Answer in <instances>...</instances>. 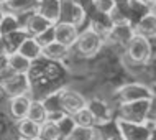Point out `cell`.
I'll return each mask as SVG.
<instances>
[{
    "label": "cell",
    "mask_w": 156,
    "mask_h": 140,
    "mask_svg": "<svg viewBox=\"0 0 156 140\" xmlns=\"http://www.w3.org/2000/svg\"><path fill=\"white\" fill-rule=\"evenodd\" d=\"M28 119H31L33 122H36V124L43 125L46 120H48V109H46V105L43 101L40 99H33L31 104H30V111H28Z\"/></svg>",
    "instance_id": "cell-22"
},
{
    "label": "cell",
    "mask_w": 156,
    "mask_h": 140,
    "mask_svg": "<svg viewBox=\"0 0 156 140\" xmlns=\"http://www.w3.org/2000/svg\"><path fill=\"white\" fill-rule=\"evenodd\" d=\"M0 10H2V5H0Z\"/></svg>",
    "instance_id": "cell-35"
},
{
    "label": "cell",
    "mask_w": 156,
    "mask_h": 140,
    "mask_svg": "<svg viewBox=\"0 0 156 140\" xmlns=\"http://www.w3.org/2000/svg\"><path fill=\"white\" fill-rule=\"evenodd\" d=\"M8 56V68H10L13 73H20V74H30L31 71V64L33 61H30L28 58H25L22 53L18 51H13Z\"/></svg>",
    "instance_id": "cell-21"
},
{
    "label": "cell",
    "mask_w": 156,
    "mask_h": 140,
    "mask_svg": "<svg viewBox=\"0 0 156 140\" xmlns=\"http://www.w3.org/2000/svg\"><path fill=\"white\" fill-rule=\"evenodd\" d=\"M31 97L30 94H23V96H16L12 97L10 102H8V109H10V114L15 120H22L28 116V111H30V104H31Z\"/></svg>",
    "instance_id": "cell-14"
},
{
    "label": "cell",
    "mask_w": 156,
    "mask_h": 140,
    "mask_svg": "<svg viewBox=\"0 0 156 140\" xmlns=\"http://www.w3.org/2000/svg\"><path fill=\"white\" fill-rule=\"evenodd\" d=\"M5 2H8V0H0V5L3 7V5H5Z\"/></svg>",
    "instance_id": "cell-32"
},
{
    "label": "cell",
    "mask_w": 156,
    "mask_h": 140,
    "mask_svg": "<svg viewBox=\"0 0 156 140\" xmlns=\"http://www.w3.org/2000/svg\"><path fill=\"white\" fill-rule=\"evenodd\" d=\"M87 107H89V111L95 119V125H107L112 120L113 111L107 101L99 99V97H92V99H87Z\"/></svg>",
    "instance_id": "cell-10"
},
{
    "label": "cell",
    "mask_w": 156,
    "mask_h": 140,
    "mask_svg": "<svg viewBox=\"0 0 156 140\" xmlns=\"http://www.w3.org/2000/svg\"><path fill=\"white\" fill-rule=\"evenodd\" d=\"M18 53H22L25 58H28L30 61H36V59L43 58V46L40 45V41L35 36L28 35L25 38V41L20 45Z\"/></svg>",
    "instance_id": "cell-17"
},
{
    "label": "cell",
    "mask_w": 156,
    "mask_h": 140,
    "mask_svg": "<svg viewBox=\"0 0 156 140\" xmlns=\"http://www.w3.org/2000/svg\"><path fill=\"white\" fill-rule=\"evenodd\" d=\"M18 140H25V138H18Z\"/></svg>",
    "instance_id": "cell-34"
},
{
    "label": "cell",
    "mask_w": 156,
    "mask_h": 140,
    "mask_svg": "<svg viewBox=\"0 0 156 140\" xmlns=\"http://www.w3.org/2000/svg\"><path fill=\"white\" fill-rule=\"evenodd\" d=\"M38 5H40V0H8L3 5V10L10 12V13H15L22 18L23 15L36 12Z\"/></svg>",
    "instance_id": "cell-13"
},
{
    "label": "cell",
    "mask_w": 156,
    "mask_h": 140,
    "mask_svg": "<svg viewBox=\"0 0 156 140\" xmlns=\"http://www.w3.org/2000/svg\"><path fill=\"white\" fill-rule=\"evenodd\" d=\"M153 48H151L150 38L143 36V35H136L130 40V43L125 46V54L135 64H146L151 58Z\"/></svg>",
    "instance_id": "cell-3"
},
{
    "label": "cell",
    "mask_w": 156,
    "mask_h": 140,
    "mask_svg": "<svg viewBox=\"0 0 156 140\" xmlns=\"http://www.w3.org/2000/svg\"><path fill=\"white\" fill-rule=\"evenodd\" d=\"M76 120H74V117L71 116V114H66L64 117L61 119L59 122H58V127H59V130H61V135H62V140H67L69 138V135L73 134V130L76 129Z\"/></svg>",
    "instance_id": "cell-27"
},
{
    "label": "cell",
    "mask_w": 156,
    "mask_h": 140,
    "mask_svg": "<svg viewBox=\"0 0 156 140\" xmlns=\"http://www.w3.org/2000/svg\"><path fill=\"white\" fill-rule=\"evenodd\" d=\"M117 101L119 104H126V102H135V101H141V99H153L154 92L153 89L148 87L146 84L141 83H130L122 86L120 89H117Z\"/></svg>",
    "instance_id": "cell-5"
},
{
    "label": "cell",
    "mask_w": 156,
    "mask_h": 140,
    "mask_svg": "<svg viewBox=\"0 0 156 140\" xmlns=\"http://www.w3.org/2000/svg\"><path fill=\"white\" fill-rule=\"evenodd\" d=\"M92 5H94L95 12L99 13H104V15H110L112 10L117 7V0H90Z\"/></svg>",
    "instance_id": "cell-28"
},
{
    "label": "cell",
    "mask_w": 156,
    "mask_h": 140,
    "mask_svg": "<svg viewBox=\"0 0 156 140\" xmlns=\"http://www.w3.org/2000/svg\"><path fill=\"white\" fill-rule=\"evenodd\" d=\"M86 20V10L77 0H62V12L59 22H67L81 27L82 22Z\"/></svg>",
    "instance_id": "cell-8"
},
{
    "label": "cell",
    "mask_w": 156,
    "mask_h": 140,
    "mask_svg": "<svg viewBox=\"0 0 156 140\" xmlns=\"http://www.w3.org/2000/svg\"><path fill=\"white\" fill-rule=\"evenodd\" d=\"M20 28H23L20 17L3 10L2 17H0V36H7V35H10V33L16 31V30H20Z\"/></svg>",
    "instance_id": "cell-19"
},
{
    "label": "cell",
    "mask_w": 156,
    "mask_h": 140,
    "mask_svg": "<svg viewBox=\"0 0 156 140\" xmlns=\"http://www.w3.org/2000/svg\"><path fill=\"white\" fill-rule=\"evenodd\" d=\"M71 48L66 45L59 43V41H53V43L46 45L43 48V58L49 59V61H62L69 56Z\"/></svg>",
    "instance_id": "cell-20"
},
{
    "label": "cell",
    "mask_w": 156,
    "mask_h": 140,
    "mask_svg": "<svg viewBox=\"0 0 156 140\" xmlns=\"http://www.w3.org/2000/svg\"><path fill=\"white\" fill-rule=\"evenodd\" d=\"M0 54H10V48H8L5 36H0Z\"/></svg>",
    "instance_id": "cell-30"
},
{
    "label": "cell",
    "mask_w": 156,
    "mask_h": 140,
    "mask_svg": "<svg viewBox=\"0 0 156 140\" xmlns=\"http://www.w3.org/2000/svg\"><path fill=\"white\" fill-rule=\"evenodd\" d=\"M74 120L77 125H82V127H97L95 125V119L92 116V112L89 111V107H84L82 111L76 112L74 114Z\"/></svg>",
    "instance_id": "cell-26"
},
{
    "label": "cell",
    "mask_w": 156,
    "mask_h": 140,
    "mask_svg": "<svg viewBox=\"0 0 156 140\" xmlns=\"http://www.w3.org/2000/svg\"><path fill=\"white\" fill-rule=\"evenodd\" d=\"M54 28H56V41L69 46V48L76 46V41L79 38V33H81L77 25L67 23V22H58L54 25Z\"/></svg>",
    "instance_id": "cell-11"
},
{
    "label": "cell",
    "mask_w": 156,
    "mask_h": 140,
    "mask_svg": "<svg viewBox=\"0 0 156 140\" xmlns=\"http://www.w3.org/2000/svg\"><path fill=\"white\" fill-rule=\"evenodd\" d=\"M133 27H135V33L136 35H143L146 38H154L156 36V12L148 10L146 13H143Z\"/></svg>",
    "instance_id": "cell-12"
},
{
    "label": "cell",
    "mask_w": 156,
    "mask_h": 140,
    "mask_svg": "<svg viewBox=\"0 0 156 140\" xmlns=\"http://www.w3.org/2000/svg\"><path fill=\"white\" fill-rule=\"evenodd\" d=\"M67 140H100V137H99V130L95 127L76 125V129L73 130V134L69 135Z\"/></svg>",
    "instance_id": "cell-23"
},
{
    "label": "cell",
    "mask_w": 156,
    "mask_h": 140,
    "mask_svg": "<svg viewBox=\"0 0 156 140\" xmlns=\"http://www.w3.org/2000/svg\"><path fill=\"white\" fill-rule=\"evenodd\" d=\"M151 101L153 99H141L135 102L119 104V117L130 122H146L151 111Z\"/></svg>",
    "instance_id": "cell-4"
},
{
    "label": "cell",
    "mask_w": 156,
    "mask_h": 140,
    "mask_svg": "<svg viewBox=\"0 0 156 140\" xmlns=\"http://www.w3.org/2000/svg\"><path fill=\"white\" fill-rule=\"evenodd\" d=\"M16 132H18L20 138L35 140L38 137H41V125L33 122L31 119L25 117L22 120H16Z\"/></svg>",
    "instance_id": "cell-18"
},
{
    "label": "cell",
    "mask_w": 156,
    "mask_h": 140,
    "mask_svg": "<svg viewBox=\"0 0 156 140\" xmlns=\"http://www.w3.org/2000/svg\"><path fill=\"white\" fill-rule=\"evenodd\" d=\"M0 89L8 99L16 96H23V94H30L31 91V81H30V74H20L13 73L10 78H7L5 81L0 83Z\"/></svg>",
    "instance_id": "cell-6"
},
{
    "label": "cell",
    "mask_w": 156,
    "mask_h": 140,
    "mask_svg": "<svg viewBox=\"0 0 156 140\" xmlns=\"http://www.w3.org/2000/svg\"><path fill=\"white\" fill-rule=\"evenodd\" d=\"M115 127L123 140H153V127L146 122H130L123 119H117Z\"/></svg>",
    "instance_id": "cell-1"
},
{
    "label": "cell",
    "mask_w": 156,
    "mask_h": 140,
    "mask_svg": "<svg viewBox=\"0 0 156 140\" xmlns=\"http://www.w3.org/2000/svg\"><path fill=\"white\" fill-rule=\"evenodd\" d=\"M8 68V56L7 54H0V73H3Z\"/></svg>",
    "instance_id": "cell-31"
},
{
    "label": "cell",
    "mask_w": 156,
    "mask_h": 140,
    "mask_svg": "<svg viewBox=\"0 0 156 140\" xmlns=\"http://www.w3.org/2000/svg\"><path fill=\"white\" fill-rule=\"evenodd\" d=\"M104 43H105L104 36L99 35L92 27H87L79 33V38L76 41V50L84 58H94L102 50Z\"/></svg>",
    "instance_id": "cell-2"
},
{
    "label": "cell",
    "mask_w": 156,
    "mask_h": 140,
    "mask_svg": "<svg viewBox=\"0 0 156 140\" xmlns=\"http://www.w3.org/2000/svg\"><path fill=\"white\" fill-rule=\"evenodd\" d=\"M133 36H135L133 25H115V27H112L105 41H113V43H119L120 46H126Z\"/></svg>",
    "instance_id": "cell-15"
},
{
    "label": "cell",
    "mask_w": 156,
    "mask_h": 140,
    "mask_svg": "<svg viewBox=\"0 0 156 140\" xmlns=\"http://www.w3.org/2000/svg\"><path fill=\"white\" fill-rule=\"evenodd\" d=\"M38 12L44 15L48 20L53 23H58L61 20V12H62V0H40Z\"/></svg>",
    "instance_id": "cell-16"
},
{
    "label": "cell",
    "mask_w": 156,
    "mask_h": 140,
    "mask_svg": "<svg viewBox=\"0 0 156 140\" xmlns=\"http://www.w3.org/2000/svg\"><path fill=\"white\" fill-rule=\"evenodd\" d=\"M22 23H23V28L28 31V35H31V36L41 35V33L46 31L48 28H51L53 25H56V23H53L51 20L46 18L44 15H41L38 10L25 15V20Z\"/></svg>",
    "instance_id": "cell-9"
},
{
    "label": "cell",
    "mask_w": 156,
    "mask_h": 140,
    "mask_svg": "<svg viewBox=\"0 0 156 140\" xmlns=\"http://www.w3.org/2000/svg\"><path fill=\"white\" fill-rule=\"evenodd\" d=\"M35 140H43V138H41V137H38V138H35Z\"/></svg>",
    "instance_id": "cell-33"
},
{
    "label": "cell",
    "mask_w": 156,
    "mask_h": 140,
    "mask_svg": "<svg viewBox=\"0 0 156 140\" xmlns=\"http://www.w3.org/2000/svg\"><path fill=\"white\" fill-rule=\"evenodd\" d=\"M59 101H61V105L62 109L74 116L76 112L82 111L84 107H87V99L84 97L81 92H77L76 89H71V87H64L59 91Z\"/></svg>",
    "instance_id": "cell-7"
},
{
    "label": "cell",
    "mask_w": 156,
    "mask_h": 140,
    "mask_svg": "<svg viewBox=\"0 0 156 140\" xmlns=\"http://www.w3.org/2000/svg\"><path fill=\"white\" fill-rule=\"evenodd\" d=\"M28 36V31L25 28H20V30H16V31L13 33H10V35H7V43H8V48H10V53H13V51H18V48H20V45L25 41V38Z\"/></svg>",
    "instance_id": "cell-25"
},
{
    "label": "cell",
    "mask_w": 156,
    "mask_h": 140,
    "mask_svg": "<svg viewBox=\"0 0 156 140\" xmlns=\"http://www.w3.org/2000/svg\"><path fill=\"white\" fill-rule=\"evenodd\" d=\"M35 38H36L38 41H40V45L43 46V48H44L46 45H49V43H53V41H56V28H54V25H53L51 28H48L46 31H43L41 35L35 36Z\"/></svg>",
    "instance_id": "cell-29"
},
{
    "label": "cell",
    "mask_w": 156,
    "mask_h": 140,
    "mask_svg": "<svg viewBox=\"0 0 156 140\" xmlns=\"http://www.w3.org/2000/svg\"><path fill=\"white\" fill-rule=\"evenodd\" d=\"M41 138L43 140H62L61 130L58 127L56 122L46 120L43 125H41Z\"/></svg>",
    "instance_id": "cell-24"
}]
</instances>
